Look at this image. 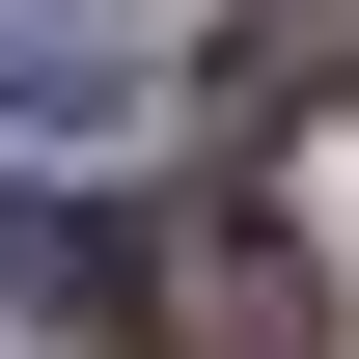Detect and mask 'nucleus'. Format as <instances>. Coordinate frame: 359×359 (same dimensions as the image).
Here are the masks:
<instances>
[{
    "mask_svg": "<svg viewBox=\"0 0 359 359\" xmlns=\"http://www.w3.org/2000/svg\"><path fill=\"white\" fill-rule=\"evenodd\" d=\"M138 332L166 359H332V276L276 194H194V222H138Z\"/></svg>",
    "mask_w": 359,
    "mask_h": 359,
    "instance_id": "nucleus-1",
    "label": "nucleus"
},
{
    "mask_svg": "<svg viewBox=\"0 0 359 359\" xmlns=\"http://www.w3.org/2000/svg\"><path fill=\"white\" fill-rule=\"evenodd\" d=\"M0 304L28 332H138V222L111 194H0Z\"/></svg>",
    "mask_w": 359,
    "mask_h": 359,
    "instance_id": "nucleus-2",
    "label": "nucleus"
},
{
    "mask_svg": "<svg viewBox=\"0 0 359 359\" xmlns=\"http://www.w3.org/2000/svg\"><path fill=\"white\" fill-rule=\"evenodd\" d=\"M332 83H359V0H222V138L332 111Z\"/></svg>",
    "mask_w": 359,
    "mask_h": 359,
    "instance_id": "nucleus-3",
    "label": "nucleus"
},
{
    "mask_svg": "<svg viewBox=\"0 0 359 359\" xmlns=\"http://www.w3.org/2000/svg\"><path fill=\"white\" fill-rule=\"evenodd\" d=\"M138 83V0H0V111H111Z\"/></svg>",
    "mask_w": 359,
    "mask_h": 359,
    "instance_id": "nucleus-4",
    "label": "nucleus"
}]
</instances>
